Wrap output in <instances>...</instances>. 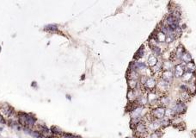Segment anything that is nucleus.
<instances>
[{
	"label": "nucleus",
	"instance_id": "a878e982",
	"mask_svg": "<svg viewBox=\"0 0 196 138\" xmlns=\"http://www.w3.org/2000/svg\"><path fill=\"white\" fill-rule=\"evenodd\" d=\"M135 66H136V68L139 69V70H142V69H145L146 66L144 62H135Z\"/></svg>",
	"mask_w": 196,
	"mask_h": 138
},
{
	"label": "nucleus",
	"instance_id": "cd10ccee",
	"mask_svg": "<svg viewBox=\"0 0 196 138\" xmlns=\"http://www.w3.org/2000/svg\"><path fill=\"white\" fill-rule=\"evenodd\" d=\"M62 138H76L75 135H71V134H68V133H64V136Z\"/></svg>",
	"mask_w": 196,
	"mask_h": 138
},
{
	"label": "nucleus",
	"instance_id": "423d86ee",
	"mask_svg": "<svg viewBox=\"0 0 196 138\" xmlns=\"http://www.w3.org/2000/svg\"><path fill=\"white\" fill-rule=\"evenodd\" d=\"M169 84H170L169 82H167V81L164 80L163 79H161L157 83V89L159 91H162V92H165V91L169 89Z\"/></svg>",
	"mask_w": 196,
	"mask_h": 138
},
{
	"label": "nucleus",
	"instance_id": "6ab92c4d",
	"mask_svg": "<svg viewBox=\"0 0 196 138\" xmlns=\"http://www.w3.org/2000/svg\"><path fill=\"white\" fill-rule=\"evenodd\" d=\"M182 60L183 61V62H185V63H189V62H191V55L188 53V52H185L183 54H182Z\"/></svg>",
	"mask_w": 196,
	"mask_h": 138
},
{
	"label": "nucleus",
	"instance_id": "2eb2a0df",
	"mask_svg": "<svg viewBox=\"0 0 196 138\" xmlns=\"http://www.w3.org/2000/svg\"><path fill=\"white\" fill-rule=\"evenodd\" d=\"M50 131H51V133H53V135H64V132L61 130L58 127H55V126H53V127L50 129Z\"/></svg>",
	"mask_w": 196,
	"mask_h": 138
},
{
	"label": "nucleus",
	"instance_id": "7ed1b4c3",
	"mask_svg": "<svg viewBox=\"0 0 196 138\" xmlns=\"http://www.w3.org/2000/svg\"><path fill=\"white\" fill-rule=\"evenodd\" d=\"M165 108L163 106H158V107L154 108L151 112V117L154 119L162 120L165 117Z\"/></svg>",
	"mask_w": 196,
	"mask_h": 138
},
{
	"label": "nucleus",
	"instance_id": "f03ea898",
	"mask_svg": "<svg viewBox=\"0 0 196 138\" xmlns=\"http://www.w3.org/2000/svg\"><path fill=\"white\" fill-rule=\"evenodd\" d=\"M134 131H135V134H136L137 136H139V137L145 136L146 134H147V132H148L147 126H146V122H145L144 120H142L141 122H139V123L136 125Z\"/></svg>",
	"mask_w": 196,
	"mask_h": 138
},
{
	"label": "nucleus",
	"instance_id": "c85d7f7f",
	"mask_svg": "<svg viewBox=\"0 0 196 138\" xmlns=\"http://www.w3.org/2000/svg\"><path fill=\"white\" fill-rule=\"evenodd\" d=\"M3 130V128H0V131H2Z\"/></svg>",
	"mask_w": 196,
	"mask_h": 138
},
{
	"label": "nucleus",
	"instance_id": "412c9836",
	"mask_svg": "<svg viewBox=\"0 0 196 138\" xmlns=\"http://www.w3.org/2000/svg\"><path fill=\"white\" fill-rule=\"evenodd\" d=\"M184 54V48L182 46H180L176 48V58H182V54Z\"/></svg>",
	"mask_w": 196,
	"mask_h": 138
},
{
	"label": "nucleus",
	"instance_id": "6e6552de",
	"mask_svg": "<svg viewBox=\"0 0 196 138\" xmlns=\"http://www.w3.org/2000/svg\"><path fill=\"white\" fill-rule=\"evenodd\" d=\"M1 111L3 114H4L5 116L8 117H10L11 116H13L14 114V109L9 105H3L1 108Z\"/></svg>",
	"mask_w": 196,
	"mask_h": 138
},
{
	"label": "nucleus",
	"instance_id": "39448f33",
	"mask_svg": "<svg viewBox=\"0 0 196 138\" xmlns=\"http://www.w3.org/2000/svg\"><path fill=\"white\" fill-rule=\"evenodd\" d=\"M144 86H145V89L148 91H151L152 92L153 90H155L157 87V82L153 78H147L146 81L144 84Z\"/></svg>",
	"mask_w": 196,
	"mask_h": 138
},
{
	"label": "nucleus",
	"instance_id": "1a4fd4ad",
	"mask_svg": "<svg viewBox=\"0 0 196 138\" xmlns=\"http://www.w3.org/2000/svg\"><path fill=\"white\" fill-rule=\"evenodd\" d=\"M162 79L170 83L173 79V73L171 71H164L162 73Z\"/></svg>",
	"mask_w": 196,
	"mask_h": 138
},
{
	"label": "nucleus",
	"instance_id": "f3484780",
	"mask_svg": "<svg viewBox=\"0 0 196 138\" xmlns=\"http://www.w3.org/2000/svg\"><path fill=\"white\" fill-rule=\"evenodd\" d=\"M170 98H168V97L164 96V97H162V98L159 99V103L161 104V105H163V107H164V106L168 105L169 104H170Z\"/></svg>",
	"mask_w": 196,
	"mask_h": 138
},
{
	"label": "nucleus",
	"instance_id": "c756f323",
	"mask_svg": "<svg viewBox=\"0 0 196 138\" xmlns=\"http://www.w3.org/2000/svg\"><path fill=\"white\" fill-rule=\"evenodd\" d=\"M126 138H134V137H126Z\"/></svg>",
	"mask_w": 196,
	"mask_h": 138
},
{
	"label": "nucleus",
	"instance_id": "4be33fe9",
	"mask_svg": "<svg viewBox=\"0 0 196 138\" xmlns=\"http://www.w3.org/2000/svg\"><path fill=\"white\" fill-rule=\"evenodd\" d=\"M172 67H173V66H172L170 61H166L163 64V69H164V71H170L172 69Z\"/></svg>",
	"mask_w": 196,
	"mask_h": 138
},
{
	"label": "nucleus",
	"instance_id": "393cba45",
	"mask_svg": "<svg viewBox=\"0 0 196 138\" xmlns=\"http://www.w3.org/2000/svg\"><path fill=\"white\" fill-rule=\"evenodd\" d=\"M151 50H152V52H153V55H155L156 57L157 56H159L161 54V49H160V48H158V46L151 48Z\"/></svg>",
	"mask_w": 196,
	"mask_h": 138
},
{
	"label": "nucleus",
	"instance_id": "b1692460",
	"mask_svg": "<svg viewBox=\"0 0 196 138\" xmlns=\"http://www.w3.org/2000/svg\"><path fill=\"white\" fill-rule=\"evenodd\" d=\"M45 30L50 31V32H54V31L58 30V27L55 24H49V25H46L45 27Z\"/></svg>",
	"mask_w": 196,
	"mask_h": 138
},
{
	"label": "nucleus",
	"instance_id": "bb28decb",
	"mask_svg": "<svg viewBox=\"0 0 196 138\" xmlns=\"http://www.w3.org/2000/svg\"><path fill=\"white\" fill-rule=\"evenodd\" d=\"M174 35H177V36H180L182 35V29L180 28L179 26L177 27V28L176 29V30H175V31H174Z\"/></svg>",
	"mask_w": 196,
	"mask_h": 138
},
{
	"label": "nucleus",
	"instance_id": "f8f14e48",
	"mask_svg": "<svg viewBox=\"0 0 196 138\" xmlns=\"http://www.w3.org/2000/svg\"><path fill=\"white\" fill-rule=\"evenodd\" d=\"M166 38H167V36L164 33L161 32V31H159V32L157 34L156 36V39L157 41H158V42H166Z\"/></svg>",
	"mask_w": 196,
	"mask_h": 138
},
{
	"label": "nucleus",
	"instance_id": "dca6fc26",
	"mask_svg": "<svg viewBox=\"0 0 196 138\" xmlns=\"http://www.w3.org/2000/svg\"><path fill=\"white\" fill-rule=\"evenodd\" d=\"M185 70H187V72H189V73H193V72L195 71V63H193V62H189V63H188L185 67Z\"/></svg>",
	"mask_w": 196,
	"mask_h": 138
},
{
	"label": "nucleus",
	"instance_id": "a211bd4d",
	"mask_svg": "<svg viewBox=\"0 0 196 138\" xmlns=\"http://www.w3.org/2000/svg\"><path fill=\"white\" fill-rule=\"evenodd\" d=\"M128 86H129L130 90H135L138 86L137 80H134V79H129L128 80Z\"/></svg>",
	"mask_w": 196,
	"mask_h": 138
},
{
	"label": "nucleus",
	"instance_id": "20e7f679",
	"mask_svg": "<svg viewBox=\"0 0 196 138\" xmlns=\"http://www.w3.org/2000/svg\"><path fill=\"white\" fill-rule=\"evenodd\" d=\"M187 110V106H186L185 103L179 102L176 103V104H174V106L172 107V110L174 111V113L176 115H179V114H182L186 111Z\"/></svg>",
	"mask_w": 196,
	"mask_h": 138
},
{
	"label": "nucleus",
	"instance_id": "7c9ffc66",
	"mask_svg": "<svg viewBox=\"0 0 196 138\" xmlns=\"http://www.w3.org/2000/svg\"><path fill=\"white\" fill-rule=\"evenodd\" d=\"M0 138H2V137H1V136H0Z\"/></svg>",
	"mask_w": 196,
	"mask_h": 138
},
{
	"label": "nucleus",
	"instance_id": "0eeeda50",
	"mask_svg": "<svg viewBox=\"0 0 196 138\" xmlns=\"http://www.w3.org/2000/svg\"><path fill=\"white\" fill-rule=\"evenodd\" d=\"M184 71H185V67L182 64H178L175 67V76L176 78H180L184 74Z\"/></svg>",
	"mask_w": 196,
	"mask_h": 138
},
{
	"label": "nucleus",
	"instance_id": "aec40b11",
	"mask_svg": "<svg viewBox=\"0 0 196 138\" xmlns=\"http://www.w3.org/2000/svg\"><path fill=\"white\" fill-rule=\"evenodd\" d=\"M161 137H162V131H161V129H158V130L151 132L150 135V138H161Z\"/></svg>",
	"mask_w": 196,
	"mask_h": 138
},
{
	"label": "nucleus",
	"instance_id": "9b49d317",
	"mask_svg": "<svg viewBox=\"0 0 196 138\" xmlns=\"http://www.w3.org/2000/svg\"><path fill=\"white\" fill-rule=\"evenodd\" d=\"M189 99H190V94L188 92H182L180 94V98H179L180 102L186 103L188 101H189Z\"/></svg>",
	"mask_w": 196,
	"mask_h": 138
},
{
	"label": "nucleus",
	"instance_id": "f257e3e1",
	"mask_svg": "<svg viewBox=\"0 0 196 138\" xmlns=\"http://www.w3.org/2000/svg\"><path fill=\"white\" fill-rule=\"evenodd\" d=\"M18 120L20 125H22L24 127H28V128L34 127L36 123L35 116L31 115V114L24 113V112L18 113Z\"/></svg>",
	"mask_w": 196,
	"mask_h": 138
},
{
	"label": "nucleus",
	"instance_id": "9d476101",
	"mask_svg": "<svg viewBox=\"0 0 196 138\" xmlns=\"http://www.w3.org/2000/svg\"><path fill=\"white\" fill-rule=\"evenodd\" d=\"M158 59H157V57L155 55H153V54H151V55L149 56L148 58V61H147V63H148V66L151 67H153L154 66H156L157 64H158Z\"/></svg>",
	"mask_w": 196,
	"mask_h": 138
},
{
	"label": "nucleus",
	"instance_id": "4468645a",
	"mask_svg": "<svg viewBox=\"0 0 196 138\" xmlns=\"http://www.w3.org/2000/svg\"><path fill=\"white\" fill-rule=\"evenodd\" d=\"M192 79H193V73H192L187 72V73H184V74L182 75V80H183L184 82L189 83Z\"/></svg>",
	"mask_w": 196,
	"mask_h": 138
},
{
	"label": "nucleus",
	"instance_id": "ddd939ff",
	"mask_svg": "<svg viewBox=\"0 0 196 138\" xmlns=\"http://www.w3.org/2000/svg\"><path fill=\"white\" fill-rule=\"evenodd\" d=\"M144 55H145V47L141 46L140 48H139V49L137 51V53L135 54L134 58L136 60H138V59H140V58H142Z\"/></svg>",
	"mask_w": 196,
	"mask_h": 138
},
{
	"label": "nucleus",
	"instance_id": "5701e85b",
	"mask_svg": "<svg viewBox=\"0 0 196 138\" xmlns=\"http://www.w3.org/2000/svg\"><path fill=\"white\" fill-rule=\"evenodd\" d=\"M151 71L153 72V73H158V72H159L160 70H162L163 69V63H160V62H158V64H157L156 66H154L153 67H151Z\"/></svg>",
	"mask_w": 196,
	"mask_h": 138
}]
</instances>
